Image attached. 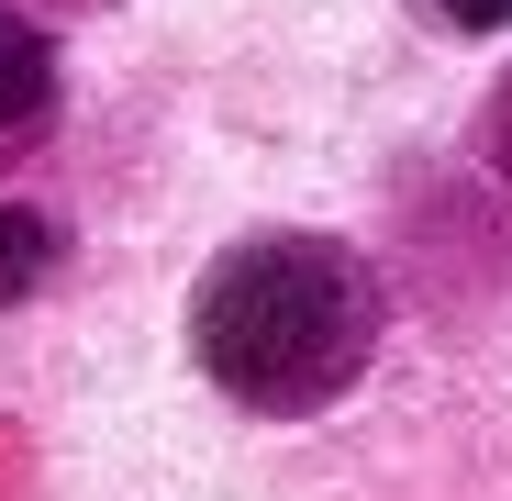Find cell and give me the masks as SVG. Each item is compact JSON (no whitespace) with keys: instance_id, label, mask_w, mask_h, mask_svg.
<instances>
[{"instance_id":"obj_1","label":"cell","mask_w":512,"mask_h":501,"mask_svg":"<svg viewBox=\"0 0 512 501\" xmlns=\"http://www.w3.org/2000/svg\"><path fill=\"white\" fill-rule=\"evenodd\" d=\"M379 346V279L334 234H245L190 290V357L245 412H323Z\"/></svg>"},{"instance_id":"obj_2","label":"cell","mask_w":512,"mask_h":501,"mask_svg":"<svg viewBox=\"0 0 512 501\" xmlns=\"http://www.w3.org/2000/svg\"><path fill=\"white\" fill-rule=\"evenodd\" d=\"M45 112H56V45L23 12H0V145H23Z\"/></svg>"},{"instance_id":"obj_3","label":"cell","mask_w":512,"mask_h":501,"mask_svg":"<svg viewBox=\"0 0 512 501\" xmlns=\"http://www.w3.org/2000/svg\"><path fill=\"white\" fill-rule=\"evenodd\" d=\"M45 279H56V223H45L34 201H0V312L34 301Z\"/></svg>"},{"instance_id":"obj_4","label":"cell","mask_w":512,"mask_h":501,"mask_svg":"<svg viewBox=\"0 0 512 501\" xmlns=\"http://www.w3.org/2000/svg\"><path fill=\"white\" fill-rule=\"evenodd\" d=\"M435 12H446L457 34H490V23H512V0H435Z\"/></svg>"},{"instance_id":"obj_5","label":"cell","mask_w":512,"mask_h":501,"mask_svg":"<svg viewBox=\"0 0 512 501\" xmlns=\"http://www.w3.org/2000/svg\"><path fill=\"white\" fill-rule=\"evenodd\" d=\"M490 145H501V167H512V90H501V123H490Z\"/></svg>"}]
</instances>
